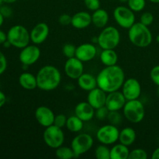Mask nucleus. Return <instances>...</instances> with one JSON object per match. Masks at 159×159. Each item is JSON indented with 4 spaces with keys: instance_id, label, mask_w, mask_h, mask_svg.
<instances>
[{
    "instance_id": "1",
    "label": "nucleus",
    "mask_w": 159,
    "mask_h": 159,
    "mask_svg": "<svg viewBox=\"0 0 159 159\" xmlns=\"http://www.w3.org/2000/svg\"><path fill=\"white\" fill-rule=\"evenodd\" d=\"M97 86L107 93L117 91L122 88L125 81L124 69L117 65L105 66L96 76Z\"/></svg>"
},
{
    "instance_id": "2",
    "label": "nucleus",
    "mask_w": 159,
    "mask_h": 159,
    "mask_svg": "<svg viewBox=\"0 0 159 159\" xmlns=\"http://www.w3.org/2000/svg\"><path fill=\"white\" fill-rule=\"evenodd\" d=\"M37 88L49 92L55 89L61 82V74L54 65H44L37 72Z\"/></svg>"
},
{
    "instance_id": "3",
    "label": "nucleus",
    "mask_w": 159,
    "mask_h": 159,
    "mask_svg": "<svg viewBox=\"0 0 159 159\" xmlns=\"http://www.w3.org/2000/svg\"><path fill=\"white\" fill-rule=\"evenodd\" d=\"M128 37L130 41L138 48H147L152 43L153 37L148 26L142 24L141 22L135 23L128 30Z\"/></svg>"
},
{
    "instance_id": "4",
    "label": "nucleus",
    "mask_w": 159,
    "mask_h": 159,
    "mask_svg": "<svg viewBox=\"0 0 159 159\" xmlns=\"http://www.w3.org/2000/svg\"><path fill=\"white\" fill-rule=\"evenodd\" d=\"M98 44L102 50L115 49L120 42V34L115 26H106L98 36Z\"/></svg>"
},
{
    "instance_id": "5",
    "label": "nucleus",
    "mask_w": 159,
    "mask_h": 159,
    "mask_svg": "<svg viewBox=\"0 0 159 159\" xmlns=\"http://www.w3.org/2000/svg\"><path fill=\"white\" fill-rule=\"evenodd\" d=\"M7 40L12 47L16 48H25L29 45L30 40V33L22 25H15L10 27L7 33Z\"/></svg>"
},
{
    "instance_id": "6",
    "label": "nucleus",
    "mask_w": 159,
    "mask_h": 159,
    "mask_svg": "<svg viewBox=\"0 0 159 159\" xmlns=\"http://www.w3.org/2000/svg\"><path fill=\"white\" fill-rule=\"evenodd\" d=\"M123 111L124 117L132 124H139L144 120L145 116L144 104L138 99L127 100Z\"/></svg>"
},
{
    "instance_id": "7",
    "label": "nucleus",
    "mask_w": 159,
    "mask_h": 159,
    "mask_svg": "<svg viewBox=\"0 0 159 159\" xmlns=\"http://www.w3.org/2000/svg\"><path fill=\"white\" fill-rule=\"evenodd\" d=\"M43 139L48 147L56 149L63 145L65 141V134L62 128L52 124L49 127H45L43 134Z\"/></svg>"
},
{
    "instance_id": "8",
    "label": "nucleus",
    "mask_w": 159,
    "mask_h": 159,
    "mask_svg": "<svg viewBox=\"0 0 159 159\" xmlns=\"http://www.w3.org/2000/svg\"><path fill=\"white\" fill-rule=\"evenodd\" d=\"M113 18L118 25L124 29L129 30L135 22L134 12L128 6H119L113 10Z\"/></svg>"
},
{
    "instance_id": "9",
    "label": "nucleus",
    "mask_w": 159,
    "mask_h": 159,
    "mask_svg": "<svg viewBox=\"0 0 159 159\" xmlns=\"http://www.w3.org/2000/svg\"><path fill=\"white\" fill-rule=\"evenodd\" d=\"M120 130L113 124H107L99 127L96 132V138L101 144L106 145L113 144L119 140Z\"/></svg>"
},
{
    "instance_id": "10",
    "label": "nucleus",
    "mask_w": 159,
    "mask_h": 159,
    "mask_svg": "<svg viewBox=\"0 0 159 159\" xmlns=\"http://www.w3.org/2000/svg\"><path fill=\"white\" fill-rule=\"evenodd\" d=\"M93 138L89 134H80L75 137L71 143V148L77 157L84 155L93 148Z\"/></svg>"
},
{
    "instance_id": "11",
    "label": "nucleus",
    "mask_w": 159,
    "mask_h": 159,
    "mask_svg": "<svg viewBox=\"0 0 159 159\" xmlns=\"http://www.w3.org/2000/svg\"><path fill=\"white\" fill-rule=\"evenodd\" d=\"M40 57V50L37 44L27 45L22 48L19 55V59L23 65L30 66L35 64Z\"/></svg>"
},
{
    "instance_id": "12",
    "label": "nucleus",
    "mask_w": 159,
    "mask_h": 159,
    "mask_svg": "<svg viewBox=\"0 0 159 159\" xmlns=\"http://www.w3.org/2000/svg\"><path fill=\"white\" fill-rule=\"evenodd\" d=\"M122 93L127 100L138 99L141 94V85L134 78L125 79L122 85Z\"/></svg>"
},
{
    "instance_id": "13",
    "label": "nucleus",
    "mask_w": 159,
    "mask_h": 159,
    "mask_svg": "<svg viewBox=\"0 0 159 159\" xmlns=\"http://www.w3.org/2000/svg\"><path fill=\"white\" fill-rule=\"evenodd\" d=\"M64 71L68 78L77 80L84 73L83 62L76 57L68 58L64 66Z\"/></svg>"
},
{
    "instance_id": "14",
    "label": "nucleus",
    "mask_w": 159,
    "mask_h": 159,
    "mask_svg": "<svg viewBox=\"0 0 159 159\" xmlns=\"http://www.w3.org/2000/svg\"><path fill=\"white\" fill-rule=\"evenodd\" d=\"M126 102H127V99L122 92L117 90V91L108 93L105 106L108 109L109 111H119V110H123Z\"/></svg>"
},
{
    "instance_id": "15",
    "label": "nucleus",
    "mask_w": 159,
    "mask_h": 159,
    "mask_svg": "<svg viewBox=\"0 0 159 159\" xmlns=\"http://www.w3.org/2000/svg\"><path fill=\"white\" fill-rule=\"evenodd\" d=\"M35 118L37 123L43 127H48L54 124V112L51 108L45 106H41L36 109Z\"/></svg>"
},
{
    "instance_id": "16",
    "label": "nucleus",
    "mask_w": 159,
    "mask_h": 159,
    "mask_svg": "<svg viewBox=\"0 0 159 159\" xmlns=\"http://www.w3.org/2000/svg\"><path fill=\"white\" fill-rule=\"evenodd\" d=\"M49 34V26L46 23H39L31 30L30 40L34 44H41L48 39Z\"/></svg>"
},
{
    "instance_id": "17",
    "label": "nucleus",
    "mask_w": 159,
    "mask_h": 159,
    "mask_svg": "<svg viewBox=\"0 0 159 159\" xmlns=\"http://www.w3.org/2000/svg\"><path fill=\"white\" fill-rule=\"evenodd\" d=\"M97 54V49L93 43H82L76 47L75 57L82 62H89L93 60Z\"/></svg>"
},
{
    "instance_id": "18",
    "label": "nucleus",
    "mask_w": 159,
    "mask_h": 159,
    "mask_svg": "<svg viewBox=\"0 0 159 159\" xmlns=\"http://www.w3.org/2000/svg\"><path fill=\"white\" fill-rule=\"evenodd\" d=\"M107 96V93L97 86L96 88L93 89L91 91L89 92L87 102L95 110H97V109L104 107L106 105Z\"/></svg>"
},
{
    "instance_id": "19",
    "label": "nucleus",
    "mask_w": 159,
    "mask_h": 159,
    "mask_svg": "<svg viewBox=\"0 0 159 159\" xmlns=\"http://www.w3.org/2000/svg\"><path fill=\"white\" fill-rule=\"evenodd\" d=\"M95 110L88 102H81L75 108V115L83 122L90 121L95 116Z\"/></svg>"
},
{
    "instance_id": "20",
    "label": "nucleus",
    "mask_w": 159,
    "mask_h": 159,
    "mask_svg": "<svg viewBox=\"0 0 159 159\" xmlns=\"http://www.w3.org/2000/svg\"><path fill=\"white\" fill-rule=\"evenodd\" d=\"M92 23V15L85 11H80L71 16V25L78 30H83Z\"/></svg>"
},
{
    "instance_id": "21",
    "label": "nucleus",
    "mask_w": 159,
    "mask_h": 159,
    "mask_svg": "<svg viewBox=\"0 0 159 159\" xmlns=\"http://www.w3.org/2000/svg\"><path fill=\"white\" fill-rule=\"evenodd\" d=\"M79 86L84 91H91L93 89L97 87V79L93 75L89 73H83L77 79Z\"/></svg>"
},
{
    "instance_id": "22",
    "label": "nucleus",
    "mask_w": 159,
    "mask_h": 159,
    "mask_svg": "<svg viewBox=\"0 0 159 159\" xmlns=\"http://www.w3.org/2000/svg\"><path fill=\"white\" fill-rule=\"evenodd\" d=\"M109 22V14L105 9H100L93 11L92 14V23L99 29L106 27Z\"/></svg>"
},
{
    "instance_id": "23",
    "label": "nucleus",
    "mask_w": 159,
    "mask_h": 159,
    "mask_svg": "<svg viewBox=\"0 0 159 159\" xmlns=\"http://www.w3.org/2000/svg\"><path fill=\"white\" fill-rule=\"evenodd\" d=\"M20 86L26 90H33L37 88V77L30 72H23L19 77Z\"/></svg>"
},
{
    "instance_id": "24",
    "label": "nucleus",
    "mask_w": 159,
    "mask_h": 159,
    "mask_svg": "<svg viewBox=\"0 0 159 159\" xmlns=\"http://www.w3.org/2000/svg\"><path fill=\"white\" fill-rule=\"evenodd\" d=\"M137 134L134 129L127 127L120 131L119 140L120 143L126 146H130L136 141Z\"/></svg>"
},
{
    "instance_id": "25",
    "label": "nucleus",
    "mask_w": 159,
    "mask_h": 159,
    "mask_svg": "<svg viewBox=\"0 0 159 159\" xmlns=\"http://www.w3.org/2000/svg\"><path fill=\"white\" fill-rule=\"evenodd\" d=\"M101 62L105 66H112L117 64L118 55L115 49L102 50L99 56Z\"/></svg>"
},
{
    "instance_id": "26",
    "label": "nucleus",
    "mask_w": 159,
    "mask_h": 159,
    "mask_svg": "<svg viewBox=\"0 0 159 159\" xmlns=\"http://www.w3.org/2000/svg\"><path fill=\"white\" fill-rule=\"evenodd\" d=\"M130 150L128 146L116 144L110 149V159H128Z\"/></svg>"
},
{
    "instance_id": "27",
    "label": "nucleus",
    "mask_w": 159,
    "mask_h": 159,
    "mask_svg": "<svg viewBox=\"0 0 159 159\" xmlns=\"http://www.w3.org/2000/svg\"><path fill=\"white\" fill-rule=\"evenodd\" d=\"M83 126V121L80 118L78 117L76 115H75V116H71L68 117L65 127L68 128L69 131L72 132V133H78L82 130Z\"/></svg>"
},
{
    "instance_id": "28",
    "label": "nucleus",
    "mask_w": 159,
    "mask_h": 159,
    "mask_svg": "<svg viewBox=\"0 0 159 159\" xmlns=\"http://www.w3.org/2000/svg\"><path fill=\"white\" fill-rule=\"evenodd\" d=\"M55 155L59 159H71L77 157L71 148L61 146L55 149Z\"/></svg>"
},
{
    "instance_id": "29",
    "label": "nucleus",
    "mask_w": 159,
    "mask_h": 159,
    "mask_svg": "<svg viewBox=\"0 0 159 159\" xmlns=\"http://www.w3.org/2000/svg\"><path fill=\"white\" fill-rule=\"evenodd\" d=\"M95 157L97 159H110V149L106 144H101L95 149Z\"/></svg>"
},
{
    "instance_id": "30",
    "label": "nucleus",
    "mask_w": 159,
    "mask_h": 159,
    "mask_svg": "<svg viewBox=\"0 0 159 159\" xmlns=\"http://www.w3.org/2000/svg\"><path fill=\"white\" fill-rule=\"evenodd\" d=\"M127 6L134 12H139L145 7L146 1L145 0H128Z\"/></svg>"
},
{
    "instance_id": "31",
    "label": "nucleus",
    "mask_w": 159,
    "mask_h": 159,
    "mask_svg": "<svg viewBox=\"0 0 159 159\" xmlns=\"http://www.w3.org/2000/svg\"><path fill=\"white\" fill-rule=\"evenodd\" d=\"M148 153L142 148H135L130 151L128 159H147Z\"/></svg>"
},
{
    "instance_id": "32",
    "label": "nucleus",
    "mask_w": 159,
    "mask_h": 159,
    "mask_svg": "<svg viewBox=\"0 0 159 159\" xmlns=\"http://www.w3.org/2000/svg\"><path fill=\"white\" fill-rule=\"evenodd\" d=\"M76 47L71 43H65L62 48V53L67 58L75 57Z\"/></svg>"
},
{
    "instance_id": "33",
    "label": "nucleus",
    "mask_w": 159,
    "mask_h": 159,
    "mask_svg": "<svg viewBox=\"0 0 159 159\" xmlns=\"http://www.w3.org/2000/svg\"><path fill=\"white\" fill-rule=\"evenodd\" d=\"M107 120L110 122V124L116 126L121 123L122 116H121L119 111H110L108 116H107Z\"/></svg>"
},
{
    "instance_id": "34",
    "label": "nucleus",
    "mask_w": 159,
    "mask_h": 159,
    "mask_svg": "<svg viewBox=\"0 0 159 159\" xmlns=\"http://www.w3.org/2000/svg\"><path fill=\"white\" fill-rule=\"evenodd\" d=\"M140 22L145 26H149L152 25L154 22V16L152 12H145L142 13L140 18Z\"/></svg>"
},
{
    "instance_id": "35",
    "label": "nucleus",
    "mask_w": 159,
    "mask_h": 159,
    "mask_svg": "<svg viewBox=\"0 0 159 159\" xmlns=\"http://www.w3.org/2000/svg\"><path fill=\"white\" fill-rule=\"evenodd\" d=\"M109 112L110 111H109L108 109L107 108V107L104 106V107H100V108L96 110V111H95V116H96V119L99 120H103L107 119V118Z\"/></svg>"
},
{
    "instance_id": "36",
    "label": "nucleus",
    "mask_w": 159,
    "mask_h": 159,
    "mask_svg": "<svg viewBox=\"0 0 159 159\" xmlns=\"http://www.w3.org/2000/svg\"><path fill=\"white\" fill-rule=\"evenodd\" d=\"M85 7L90 11H96L100 8V0H84Z\"/></svg>"
},
{
    "instance_id": "37",
    "label": "nucleus",
    "mask_w": 159,
    "mask_h": 159,
    "mask_svg": "<svg viewBox=\"0 0 159 159\" xmlns=\"http://www.w3.org/2000/svg\"><path fill=\"white\" fill-rule=\"evenodd\" d=\"M67 120H68V117L65 114L60 113V114L56 115L55 117H54V124L55 126H57V127L62 128V127L66 126Z\"/></svg>"
},
{
    "instance_id": "38",
    "label": "nucleus",
    "mask_w": 159,
    "mask_h": 159,
    "mask_svg": "<svg viewBox=\"0 0 159 159\" xmlns=\"http://www.w3.org/2000/svg\"><path fill=\"white\" fill-rule=\"evenodd\" d=\"M150 77L152 82L157 85L159 86V65L154 67L150 72Z\"/></svg>"
},
{
    "instance_id": "39",
    "label": "nucleus",
    "mask_w": 159,
    "mask_h": 159,
    "mask_svg": "<svg viewBox=\"0 0 159 159\" xmlns=\"http://www.w3.org/2000/svg\"><path fill=\"white\" fill-rule=\"evenodd\" d=\"M58 22L62 26H68L71 25V16L68 15V14H62L59 16Z\"/></svg>"
},
{
    "instance_id": "40",
    "label": "nucleus",
    "mask_w": 159,
    "mask_h": 159,
    "mask_svg": "<svg viewBox=\"0 0 159 159\" xmlns=\"http://www.w3.org/2000/svg\"><path fill=\"white\" fill-rule=\"evenodd\" d=\"M0 12L4 16V18H9L12 15V9L9 6H2V5L0 6Z\"/></svg>"
},
{
    "instance_id": "41",
    "label": "nucleus",
    "mask_w": 159,
    "mask_h": 159,
    "mask_svg": "<svg viewBox=\"0 0 159 159\" xmlns=\"http://www.w3.org/2000/svg\"><path fill=\"white\" fill-rule=\"evenodd\" d=\"M7 68V60L2 52L0 51V75L5 72Z\"/></svg>"
},
{
    "instance_id": "42",
    "label": "nucleus",
    "mask_w": 159,
    "mask_h": 159,
    "mask_svg": "<svg viewBox=\"0 0 159 159\" xmlns=\"http://www.w3.org/2000/svg\"><path fill=\"white\" fill-rule=\"evenodd\" d=\"M7 40V34L0 30V45L3 44Z\"/></svg>"
},
{
    "instance_id": "43",
    "label": "nucleus",
    "mask_w": 159,
    "mask_h": 159,
    "mask_svg": "<svg viewBox=\"0 0 159 159\" xmlns=\"http://www.w3.org/2000/svg\"><path fill=\"white\" fill-rule=\"evenodd\" d=\"M6 102V96L2 91H0V108L5 105Z\"/></svg>"
},
{
    "instance_id": "44",
    "label": "nucleus",
    "mask_w": 159,
    "mask_h": 159,
    "mask_svg": "<svg viewBox=\"0 0 159 159\" xmlns=\"http://www.w3.org/2000/svg\"><path fill=\"white\" fill-rule=\"evenodd\" d=\"M152 159H159V147L157 148L152 155Z\"/></svg>"
},
{
    "instance_id": "45",
    "label": "nucleus",
    "mask_w": 159,
    "mask_h": 159,
    "mask_svg": "<svg viewBox=\"0 0 159 159\" xmlns=\"http://www.w3.org/2000/svg\"><path fill=\"white\" fill-rule=\"evenodd\" d=\"M2 45H3V46L5 47V48H9V47H11V46H12V45H11V43H9V40H6V41L5 42V43H3Z\"/></svg>"
},
{
    "instance_id": "46",
    "label": "nucleus",
    "mask_w": 159,
    "mask_h": 159,
    "mask_svg": "<svg viewBox=\"0 0 159 159\" xmlns=\"http://www.w3.org/2000/svg\"><path fill=\"white\" fill-rule=\"evenodd\" d=\"M16 1L17 0H3V2L6 4H12V3L16 2Z\"/></svg>"
},
{
    "instance_id": "47",
    "label": "nucleus",
    "mask_w": 159,
    "mask_h": 159,
    "mask_svg": "<svg viewBox=\"0 0 159 159\" xmlns=\"http://www.w3.org/2000/svg\"><path fill=\"white\" fill-rule=\"evenodd\" d=\"M4 16H3L1 14V12H0V27L2 26V25L3 24V22H4Z\"/></svg>"
},
{
    "instance_id": "48",
    "label": "nucleus",
    "mask_w": 159,
    "mask_h": 159,
    "mask_svg": "<svg viewBox=\"0 0 159 159\" xmlns=\"http://www.w3.org/2000/svg\"><path fill=\"white\" fill-rule=\"evenodd\" d=\"M149 1L153 3H159V0H149Z\"/></svg>"
},
{
    "instance_id": "49",
    "label": "nucleus",
    "mask_w": 159,
    "mask_h": 159,
    "mask_svg": "<svg viewBox=\"0 0 159 159\" xmlns=\"http://www.w3.org/2000/svg\"><path fill=\"white\" fill-rule=\"evenodd\" d=\"M119 1L120 2H123V3H125V2L127 3V2H128V0H119Z\"/></svg>"
},
{
    "instance_id": "50",
    "label": "nucleus",
    "mask_w": 159,
    "mask_h": 159,
    "mask_svg": "<svg viewBox=\"0 0 159 159\" xmlns=\"http://www.w3.org/2000/svg\"><path fill=\"white\" fill-rule=\"evenodd\" d=\"M156 41L158 42V43H159V35H158L156 37Z\"/></svg>"
},
{
    "instance_id": "51",
    "label": "nucleus",
    "mask_w": 159,
    "mask_h": 159,
    "mask_svg": "<svg viewBox=\"0 0 159 159\" xmlns=\"http://www.w3.org/2000/svg\"><path fill=\"white\" fill-rule=\"evenodd\" d=\"M3 2H3V0H0V6H1L2 5Z\"/></svg>"
},
{
    "instance_id": "52",
    "label": "nucleus",
    "mask_w": 159,
    "mask_h": 159,
    "mask_svg": "<svg viewBox=\"0 0 159 159\" xmlns=\"http://www.w3.org/2000/svg\"><path fill=\"white\" fill-rule=\"evenodd\" d=\"M158 96H159V86H158Z\"/></svg>"
}]
</instances>
